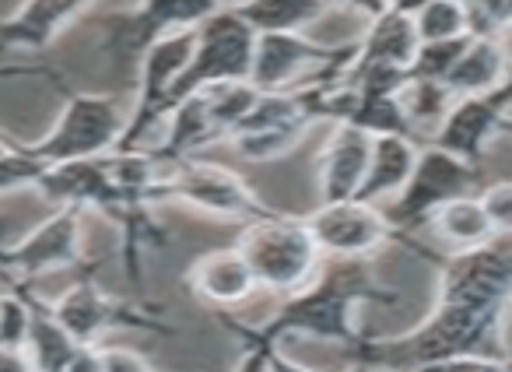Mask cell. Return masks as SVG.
I'll return each instance as SVG.
<instances>
[{
  "label": "cell",
  "instance_id": "obj_4",
  "mask_svg": "<svg viewBox=\"0 0 512 372\" xmlns=\"http://www.w3.org/2000/svg\"><path fill=\"white\" fill-rule=\"evenodd\" d=\"M481 190H484L481 165L467 162V158L453 155V151L439 148V144H421L418 165H414L407 186L393 197L390 208H386V222H390L397 239H411L418 229L432 225L435 211L442 204L456 201V197H474Z\"/></svg>",
  "mask_w": 512,
  "mask_h": 372
},
{
  "label": "cell",
  "instance_id": "obj_25",
  "mask_svg": "<svg viewBox=\"0 0 512 372\" xmlns=\"http://www.w3.org/2000/svg\"><path fill=\"white\" fill-rule=\"evenodd\" d=\"M400 99H404V109H407V116H411L414 134H418V127L439 130L442 120H446L449 109H453V102H456L453 92H449L442 81H414V78H411V85L404 88Z\"/></svg>",
  "mask_w": 512,
  "mask_h": 372
},
{
  "label": "cell",
  "instance_id": "obj_40",
  "mask_svg": "<svg viewBox=\"0 0 512 372\" xmlns=\"http://www.w3.org/2000/svg\"><path fill=\"white\" fill-rule=\"evenodd\" d=\"M8 148H11V144H8V141H4V137H0V158L8 155Z\"/></svg>",
  "mask_w": 512,
  "mask_h": 372
},
{
  "label": "cell",
  "instance_id": "obj_27",
  "mask_svg": "<svg viewBox=\"0 0 512 372\" xmlns=\"http://www.w3.org/2000/svg\"><path fill=\"white\" fill-rule=\"evenodd\" d=\"M470 39L474 36L446 39V43H421L418 57H414V64H411V78L414 81H442V85H446V78L453 74L456 60L467 53Z\"/></svg>",
  "mask_w": 512,
  "mask_h": 372
},
{
  "label": "cell",
  "instance_id": "obj_3",
  "mask_svg": "<svg viewBox=\"0 0 512 372\" xmlns=\"http://www.w3.org/2000/svg\"><path fill=\"white\" fill-rule=\"evenodd\" d=\"M235 246L253 267L256 285L278 292L281 299L302 292L323 264V250L316 246L306 218L274 215V211L242 225Z\"/></svg>",
  "mask_w": 512,
  "mask_h": 372
},
{
  "label": "cell",
  "instance_id": "obj_22",
  "mask_svg": "<svg viewBox=\"0 0 512 372\" xmlns=\"http://www.w3.org/2000/svg\"><path fill=\"white\" fill-rule=\"evenodd\" d=\"M435 236L446 246H453V253L460 250H474V246H484L498 236L495 225H491L488 211L481 204V194L474 197H456V201L442 204L432 218Z\"/></svg>",
  "mask_w": 512,
  "mask_h": 372
},
{
  "label": "cell",
  "instance_id": "obj_5",
  "mask_svg": "<svg viewBox=\"0 0 512 372\" xmlns=\"http://www.w3.org/2000/svg\"><path fill=\"white\" fill-rule=\"evenodd\" d=\"M127 120V106L120 99H113V95L71 92L53 130L43 141L29 144V148L50 165L113 155V151H120Z\"/></svg>",
  "mask_w": 512,
  "mask_h": 372
},
{
  "label": "cell",
  "instance_id": "obj_6",
  "mask_svg": "<svg viewBox=\"0 0 512 372\" xmlns=\"http://www.w3.org/2000/svg\"><path fill=\"white\" fill-rule=\"evenodd\" d=\"M256 39H260V32L232 4L218 8L207 22H200L197 50H193V60L186 64L183 78L176 81L172 106L183 102L186 95L200 92V88L225 85V81H249L253 57H256Z\"/></svg>",
  "mask_w": 512,
  "mask_h": 372
},
{
  "label": "cell",
  "instance_id": "obj_35",
  "mask_svg": "<svg viewBox=\"0 0 512 372\" xmlns=\"http://www.w3.org/2000/svg\"><path fill=\"white\" fill-rule=\"evenodd\" d=\"M0 372H36L25 351L15 348H0Z\"/></svg>",
  "mask_w": 512,
  "mask_h": 372
},
{
  "label": "cell",
  "instance_id": "obj_30",
  "mask_svg": "<svg viewBox=\"0 0 512 372\" xmlns=\"http://www.w3.org/2000/svg\"><path fill=\"white\" fill-rule=\"evenodd\" d=\"M411 372H512L509 355H453L439 362L418 365Z\"/></svg>",
  "mask_w": 512,
  "mask_h": 372
},
{
  "label": "cell",
  "instance_id": "obj_39",
  "mask_svg": "<svg viewBox=\"0 0 512 372\" xmlns=\"http://www.w3.org/2000/svg\"><path fill=\"white\" fill-rule=\"evenodd\" d=\"M453 4H460V8H467V11H470V8L477 4V0H453Z\"/></svg>",
  "mask_w": 512,
  "mask_h": 372
},
{
  "label": "cell",
  "instance_id": "obj_19",
  "mask_svg": "<svg viewBox=\"0 0 512 372\" xmlns=\"http://www.w3.org/2000/svg\"><path fill=\"white\" fill-rule=\"evenodd\" d=\"M418 50H421V36L414 18L400 15V11H386V15L372 18L365 25L362 39H358L355 64H390L411 71Z\"/></svg>",
  "mask_w": 512,
  "mask_h": 372
},
{
  "label": "cell",
  "instance_id": "obj_20",
  "mask_svg": "<svg viewBox=\"0 0 512 372\" xmlns=\"http://www.w3.org/2000/svg\"><path fill=\"white\" fill-rule=\"evenodd\" d=\"M509 53L498 39H470L467 53L456 60L453 74L446 78V88L453 92V99H470V95H484L495 85H502V78L509 74Z\"/></svg>",
  "mask_w": 512,
  "mask_h": 372
},
{
  "label": "cell",
  "instance_id": "obj_23",
  "mask_svg": "<svg viewBox=\"0 0 512 372\" xmlns=\"http://www.w3.org/2000/svg\"><path fill=\"white\" fill-rule=\"evenodd\" d=\"M256 32H302L327 11L323 0H228Z\"/></svg>",
  "mask_w": 512,
  "mask_h": 372
},
{
  "label": "cell",
  "instance_id": "obj_29",
  "mask_svg": "<svg viewBox=\"0 0 512 372\" xmlns=\"http://www.w3.org/2000/svg\"><path fill=\"white\" fill-rule=\"evenodd\" d=\"M470 15V36L498 39V32L512 29V0H477Z\"/></svg>",
  "mask_w": 512,
  "mask_h": 372
},
{
  "label": "cell",
  "instance_id": "obj_16",
  "mask_svg": "<svg viewBox=\"0 0 512 372\" xmlns=\"http://www.w3.org/2000/svg\"><path fill=\"white\" fill-rule=\"evenodd\" d=\"M190 288L204 302L218 309L242 306L249 295L256 292V274L249 267V260L239 253V246H228V250H207L193 260L190 274H186Z\"/></svg>",
  "mask_w": 512,
  "mask_h": 372
},
{
  "label": "cell",
  "instance_id": "obj_2",
  "mask_svg": "<svg viewBox=\"0 0 512 372\" xmlns=\"http://www.w3.org/2000/svg\"><path fill=\"white\" fill-rule=\"evenodd\" d=\"M397 295L383 288L369 271V260H334L320 271L302 292L281 299L278 313L264 327H249L242 337L249 341L278 344L285 337H313V341H334L355 348L362 330L355 313L362 302H393Z\"/></svg>",
  "mask_w": 512,
  "mask_h": 372
},
{
  "label": "cell",
  "instance_id": "obj_14",
  "mask_svg": "<svg viewBox=\"0 0 512 372\" xmlns=\"http://www.w3.org/2000/svg\"><path fill=\"white\" fill-rule=\"evenodd\" d=\"M57 323L74 337L78 344H99L102 334L123 323H137V327H151V316L141 313L137 306H123V302L102 295L95 278H81L71 285L57 302H50Z\"/></svg>",
  "mask_w": 512,
  "mask_h": 372
},
{
  "label": "cell",
  "instance_id": "obj_12",
  "mask_svg": "<svg viewBox=\"0 0 512 372\" xmlns=\"http://www.w3.org/2000/svg\"><path fill=\"white\" fill-rule=\"evenodd\" d=\"M225 8V0H141L123 22L113 25L109 53L123 60H141L151 43L172 32H190Z\"/></svg>",
  "mask_w": 512,
  "mask_h": 372
},
{
  "label": "cell",
  "instance_id": "obj_26",
  "mask_svg": "<svg viewBox=\"0 0 512 372\" xmlns=\"http://www.w3.org/2000/svg\"><path fill=\"white\" fill-rule=\"evenodd\" d=\"M421 43H446V39L470 36V15L467 8L453 0H428L425 8L414 15Z\"/></svg>",
  "mask_w": 512,
  "mask_h": 372
},
{
  "label": "cell",
  "instance_id": "obj_34",
  "mask_svg": "<svg viewBox=\"0 0 512 372\" xmlns=\"http://www.w3.org/2000/svg\"><path fill=\"white\" fill-rule=\"evenodd\" d=\"M323 4H327V8H348V11H355V15H362L365 22H372V18L390 11V0H323Z\"/></svg>",
  "mask_w": 512,
  "mask_h": 372
},
{
  "label": "cell",
  "instance_id": "obj_11",
  "mask_svg": "<svg viewBox=\"0 0 512 372\" xmlns=\"http://www.w3.org/2000/svg\"><path fill=\"white\" fill-rule=\"evenodd\" d=\"M306 225L323 257L334 260H369L372 253L397 239L386 222V211L365 201L320 204L313 215H306Z\"/></svg>",
  "mask_w": 512,
  "mask_h": 372
},
{
  "label": "cell",
  "instance_id": "obj_36",
  "mask_svg": "<svg viewBox=\"0 0 512 372\" xmlns=\"http://www.w3.org/2000/svg\"><path fill=\"white\" fill-rule=\"evenodd\" d=\"M267 365H271V372H313V369H306V365H299V362H295V358L281 355L278 348L271 351V362H267Z\"/></svg>",
  "mask_w": 512,
  "mask_h": 372
},
{
  "label": "cell",
  "instance_id": "obj_9",
  "mask_svg": "<svg viewBox=\"0 0 512 372\" xmlns=\"http://www.w3.org/2000/svg\"><path fill=\"white\" fill-rule=\"evenodd\" d=\"M358 57V39L344 46H320L302 32H260L253 57V81L260 92H292L299 88V74L320 67V78H344Z\"/></svg>",
  "mask_w": 512,
  "mask_h": 372
},
{
  "label": "cell",
  "instance_id": "obj_31",
  "mask_svg": "<svg viewBox=\"0 0 512 372\" xmlns=\"http://www.w3.org/2000/svg\"><path fill=\"white\" fill-rule=\"evenodd\" d=\"M481 204L488 211L491 225H495L498 236H509L512 232V183H495L481 190Z\"/></svg>",
  "mask_w": 512,
  "mask_h": 372
},
{
  "label": "cell",
  "instance_id": "obj_32",
  "mask_svg": "<svg viewBox=\"0 0 512 372\" xmlns=\"http://www.w3.org/2000/svg\"><path fill=\"white\" fill-rule=\"evenodd\" d=\"M102 348V344H99ZM102 372H155L137 351L127 348H102Z\"/></svg>",
  "mask_w": 512,
  "mask_h": 372
},
{
  "label": "cell",
  "instance_id": "obj_13",
  "mask_svg": "<svg viewBox=\"0 0 512 372\" xmlns=\"http://www.w3.org/2000/svg\"><path fill=\"white\" fill-rule=\"evenodd\" d=\"M509 109H512V64H509V74L502 78V85H495L491 92L456 99L449 116L442 120V127L435 130L428 144H439V148L481 165L484 148H488L491 137L502 130Z\"/></svg>",
  "mask_w": 512,
  "mask_h": 372
},
{
  "label": "cell",
  "instance_id": "obj_37",
  "mask_svg": "<svg viewBox=\"0 0 512 372\" xmlns=\"http://www.w3.org/2000/svg\"><path fill=\"white\" fill-rule=\"evenodd\" d=\"M428 0H390V11H400V15H418L421 8H425Z\"/></svg>",
  "mask_w": 512,
  "mask_h": 372
},
{
  "label": "cell",
  "instance_id": "obj_42",
  "mask_svg": "<svg viewBox=\"0 0 512 372\" xmlns=\"http://www.w3.org/2000/svg\"><path fill=\"white\" fill-rule=\"evenodd\" d=\"M225 4H228V0H225Z\"/></svg>",
  "mask_w": 512,
  "mask_h": 372
},
{
  "label": "cell",
  "instance_id": "obj_18",
  "mask_svg": "<svg viewBox=\"0 0 512 372\" xmlns=\"http://www.w3.org/2000/svg\"><path fill=\"white\" fill-rule=\"evenodd\" d=\"M421 144L404 134H386L372 141V162L365 172V183L358 190V201L379 204L386 197H397L411 179L414 165H418Z\"/></svg>",
  "mask_w": 512,
  "mask_h": 372
},
{
  "label": "cell",
  "instance_id": "obj_17",
  "mask_svg": "<svg viewBox=\"0 0 512 372\" xmlns=\"http://www.w3.org/2000/svg\"><path fill=\"white\" fill-rule=\"evenodd\" d=\"M88 4L92 0H25L15 15L0 22V50H46Z\"/></svg>",
  "mask_w": 512,
  "mask_h": 372
},
{
  "label": "cell",
  "instance_id": "obj_21",
  "mask_svg": "<svg viewBox=\"0 0 512 372\" xmlns=\"http://www.w3.org/2000/svg\"><path fill=\"white\" fill-rule=\"evenodd\" d=\"M29 302H32V330H29V344H25V355H29L36 372H64L85 344H78L60 327L50 302L39 299L36 288H29Z\"/></svg>",
  "mask_w": 512,
  "mask_h": 372
},
{
  "label": "cell",
  "instance_id": "obj_10",
  "mask_svg": "<svg viewBox=\"0 0 512 372\" xmlns=\"http://www.w3.org/2000/svg\"><path fill=\"white\" fill-rule=\"evenodd\" d=\"M316 116L309 109L302 88L292 92H260L256 106L246 113V120L232 130L228 144L235 148V155H242L246 162H278L285 158L302 137L309 134V127H316Z\"/></svg>",
  "mask_w": 512,
  "mask_h": 372
},
{
  "label": "cell",
  "instance_id": "obj_15",
  "mask_svg": "<svg viewBox=\"0 0 512 372\" xmlns=\"http://www.w3.org/2000/svg\"><path fill=\"white\" fill-rule=\"evenodd\" d=\"M372 141L376 137L365 130L337 123L320 155V204L358 201V190L372 162Z\"/></svg>",
  "mask_w": 512,
  "mask_h": 372
},
{
  "label": "cell",
  "instance_id": "obj_38",
  "mask_svg": "<svg viewBox=\"0 0 512 372\" xmlns=\"http://www.w3.org/2000/svg\"><path fill=\"white\" fill-rule=\"evenodd\" d=\"M344 372H379V369H372V365H365V362H358V358H355V362H351Z\"/></svg>",
  "mask_w": 512,
  "mask_h": 372
},
{
  "label": "cell",
  "instance_id": "obj_1",
  "mask_svg": "<svg viewBox=\"0 0 512 372\" xmlns=\"http://www.w3.org/2000/svg\"><path fill=\"white\" fill-rule=\"evenodd\" d=\"M512 306V232L439 260V299L418 330L362 337L355 358L379 372H411L453 355H505L502 320Z\"/></svg>",
  "mask_w": 512,
  "mask_h": 372
},
{
  "label": "cell",
  "instance_id": "obj_7",
  "mask_svg": "<svg viewBox=\"0 0 512 372\" xmlns=\"http://www.w3.org/2000/svg\"><path fill=\"white\" fill-rule=\"evenodd\" d=\"M193 50H197V29L172 32L144 50V57L137 60V102L130 109L120 151H141L144 137L172 113V92L193 60Z\"/></svg>",
  "mask_w": 512,
  "mask_h": 372
},
{
  "label": "cell",
  "instance_id": "obj_8",
  "mask_svg": "<svg viewBox=\"0 0 512 372\" xmlns=\"http://www.w3.org/2000/svg\"><path fill=\"white\" fill-rule=\"evenodd\" d=\"M165 194H169V201H179L193 211L232 218V222H242V225L271 215V208L256 197V190L239 172H232L228 165L193 158V155L179 158V162H169Z\"/></svg>",
  "mask_w": 512,
  "mask_h": 372
},
{
  "label": "cell",
  "instance_id": "obj_41",
  "mask_svg": "<svg viewBox=\"0 0 512 372\" xmlns=\"http://www.w3.org/2000/svg\"><path fill=\"white\" fill-rule=\"evenodd\" d=\"M502 130H509V134H512V116H505V123H502Z\"/></svg>",
  "mask_w": 512,
  "mask_h": 372
},
{
  "label": "cell",
  "instance_id": "obj_28",
  "mask_svg": "<svg viewBox=\"0 0 512 372\" xmlns=\"http://www.w3.org/2000/svg\"><path fill=\"white\" fill-rule=\"evenodd\" d=\"M46 169H50V162H43L32 148H8V155L0 158V194L25 190V186L36 190Z\"/></svg>",
  "mask_w": 512,
  "mask_h": 372
},
{
  "label": "cell",
  "instance_id": "obj_24",
  "mask_svg": "<svg viewBox=\"0 0 512 372\" xmlns=\"http://www.w3.org/2000/svg\"><path fill=\"white\" fill-rule=\"evenodd\" d=\"M355 88V85H351ZM358 92V88H355ZM351 127L365 130L372 137H386V134H404V137H418L411 127V116L404 109L400 95H362L358 92V106L351 113Z\"/></svg>",
  "mask_w": 512,
  "mask_h": 372
},
{
  "label": "cell",
  "instance_id": "obj_33",
  "mask_svg": "<svg viewBox=\"0 0 512 372\" xmlns=\"http://www.w3.org/2000/svg\"><path fill=\"white\" fill-rule=\"evenodd\" d=\"M271 351H274V344L249 341V337H246V351H242L235 372H271V365H267V362H271Z\"/></svg>",
  "mask_w": 512,
  "mask_h": 372
}]
</instances>
